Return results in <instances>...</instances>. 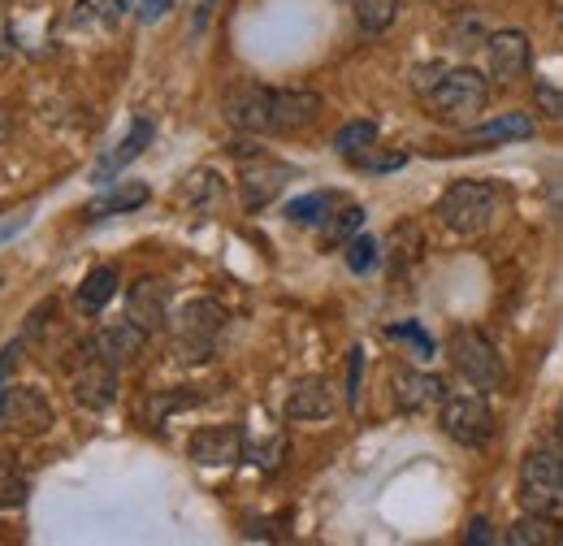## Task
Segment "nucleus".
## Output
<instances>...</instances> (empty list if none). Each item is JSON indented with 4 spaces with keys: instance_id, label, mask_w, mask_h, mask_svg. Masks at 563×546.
Returning <instances> with one entry per match:
<instances>
[{
    "instance_id": "nucleus-1",
    "label": "nucleus",
    "mask_w": 563,
    "mask_h": 546,
    "mask_svg": "<svg viewBox=\"0 0 563 546\" xmlns=\"http://www.w3.org/2000/svg\"><path fill=\"white\" fill-rule=\"evenodd\" d=\"M516 499L525 512H542V516L563 521V443H538L520 460Z\"/></svg>"
},
{
    "instance_id": "nucleus-2",
    "label": "nucleus",
    "mask_w": 563,
    "mask_h": 546,
    "mask_svg": "<svg viewBox=\"0 0 563 546\" xmlns=\"http://www.w3.org/2000/svg\"><path fill=\"white\" fill-rule=\"evenodd\" d=\"M225 308L217 299H191L178 308V317L169 321V347H174V360L183 364H205L217 351V339L225 330Z\"/></svg>"
},
{
    "instance_id": "nucleus-3",
    "label": "nucleus",
    "mask_w": 563,
    "mask_h": 546,
    "mask_svg": "<svg viewBox=\"0 0 563 546\" xmlns=\"http://www.w3.org/2000/svg\"><path fill=\"white\" fill-rule=\"evenodd\" d=\"M424 105L442 122H477V113H486V105H490V83L473 66L446 69L438 78V87L424 96Z\"/></svg>"
},
{
    "instance_id": "nucleus-4",
    "label": "nucleus",
    "mask_w": 563,
    "mask_h": 546,
    "mask_svg": "<svg viewBox=\"0 0 563 546\" xmlns=\"http://www.w3.org/2000/svg\"><path fill=\"white\" fill-rule=\"evenodd\" d=\"M494 208H498V192L490 183H477V178H464V183H451L438 200V221L451 230V234H482L490 226Z\"/></svg>"
},
{
    "instance_id": "nucleus-5",
    "label": "nucleus",
    "mask_w": 563,
    "mask_h": 546,
    "mask_svg": "<svg viewBox=\"0 0 563 546\" xmlns=\"http://www.w3.org/2000/svg\"><path fill=\"white\" fill-rule=\"evenodd\" d=\"M438 425L460 447H486L494 438V412L477 386L473 391H446V400L438 404Z\"/></svg>"
},
{
    "instance_id": "nucleus-6",
    "label": "nucleus",
    "mask_w": 563,
    "mask_h": 546,
    "mask_svg": "<svg viewBox=\"0 0 563 546\" xmlns=\"http://www.w3.org/2000/svg\"><path fill=\"white\" fill-rule=\"evenodd\" d=\"M446 356H451V364H455V373L468 382V386H477V391H494L498 382H503V356H498V347H494L482 330H455L451 339H446Z\"/></svg>"
},
{
    "instance_id": "nucleus-7",
    "label": "nucleus",
    "mask_w": 563,
    "mask_h": 546,
    "mask_svg": "<svg viewBox=\"0 0 563 546\" xmlns=\"http://www.w3.org/2000/svg\"><path fill=\"white\" fill-rule=\"evenodd\" d=\"M221 113L234 131H247V135H265L269 131V113H274V87L256 83V78H239L225 100H221Z\"/></svg>"
},
{
    "instance_id": "nucleus-8",
    "label": "nucleus",
    "mask_w": 563,
    "mask_h": 546,
    "mask_svg": "<svg viewBox=\"0 0 563 546\" xmlns=\"http://www.w3.org/2000/svg\"><path fill=\"white\" fill-rule=\"evenodd\" d=\"M243 451H247V438H243L239 425H205L187 443V456L200 469H230V465L243 460Z\"/></svg>"
},
{
    "instance_id": "nucleus-9",
    "label": "nucleus",
    "mask_w": 563,
    "mask_h": 546,
    "mask_svg": "<svg viewBox=\"0 0 563 546\" xmlns=\"http://www.w3.org/2000/svg\"><path fill=\"white\" fill-rule=\"evenodd\" d=\"M0 421H4L13 434L35 438V434H48V425H53V404H48V395L35 391V386H9L4 400H0Z\"/></svg>"
},
{
    "instance_id": "nucleus-10",
    "label": "nucleus",
    "mask_w": 563,
    "mask_h": 546,
    "mask_svg": "<svg viewBox=\"0 0 563 546\" xmlns=\"http://www.w3.org/2000/svg\"><path fill=\"white\" fill-rule=\"evenodd\" d=\"M74 400L87 412H104L118 400V369L109 360H100L91 351V342H87V356H82V364L74 373Z\"/></svg>"
},
{
    "instance_id": "nucleus-11",
    "label": "nucleus",
    "mask_w": 563,
    "mask_h": 546,
    "mask_svg": "<svg viewBox=\"0 0 563 546\" xmlns=\"http://www.w3.org/2000/svg\"><path fill=\"white\" fill-rule=\"evenodd\" d=\"M290 178H295V170H290V165H282V161H269V156L247 161V165H243V174H239L243 208H247V212H256V208H265L269 200H278L282 187H286Z\"/></svg>"
},
{
    "instance_id": "nucleus-12",
    "label": "nucleus",
    "mask_w": 563,
    "mask_h": 546,
    "mask_svg": "<svg viewBox=\"0 0 563 546\" xmlns=\"http://www.w3.org/2000/svg\"><path fill=\"white\" fill-rule=\"evenodd\" d=\"M325 100L317 91H303V87H282L274 91V113H269V131L274 135H295V131H308L317 118H321Z\"/></svg>"
},
{
    "instance_id": "nucleus-13",
    "label": "nucleus",
    "mask_w": 563,
    "mask_h": 546,
    "mask_svg": "<svg viewBox=\"0 0 563 546\" xmlns=\"http://www.w3.org/2000/svg\"><path fill=\"white\" fill-rule=\"evenodd\" d=\"M486 62H490V78L516 83L533 66V44H529L525 31H494L486 40Z\"/></svg>"
},
{
    "instance_id": "nucleus-14",
    "label": "nucleus",
    "mask_w": 563,
    "mask_h": 546,
    "mask_svg": "<svg viewBox=\"0 0 563 546\" xmlns=\"http://www.w3.org/2000/svg\"><path fill=\"white\" fill-rule=\"evenodd\" d=\"M143 347H147V330L135 326L131 317H126V321H113V326H100L96 339H91V351H96L100 360H109L118 373L131 369V364H140Z\"/></svg>"
},
{
    "instance_id": "nucleus-15",
    "label": "nucleus",
    "mask_w": 563,
    "mask_h": 546,
    "mask_svg": "<svg viewBox=\"0 0 563 546\" xmlns=\"http://www.w3.org/2000/svg\"><path fill=\"white\" fill-rule=\"evenodd\" d=\"M126 317L143 326L147 335L165 330L169 326V286L161 277H140L131 291H126Z\"/></svg>"
},
{
    "instance_id": "nucleus-16",
    "label": "nucleus",
    "mask_w": 563,
    "mask_h": 546,
    "mask_svg": "<svg viewBox=\"0 0 563 546\" xmlns=\"http://www.w3.org/2000/svg\"><path fill=\"white\" fill-rule=\"evenodd\" d=\"M152 139H156V122H152L147 113H140V118L131 122V135L122 139V143H118L109 156H100V161H96L91 183H96V187H109V178H113V174H122V170H126V165L140 156L143 148H152Z\"/></svg>"
},
{
    "instance_id": "nucleus-17",
    "label": "nucleus",
    "mask_w": 563,
    "mask_h": 546,
    "mask_svg": "<svg viewBox=\"0 0 563 546\" xmlns=\"http://www.w3.org/2000/svg\"><path fill=\"white\" fill-rule=\"evenodd\" d=\"M286 421H325L334 416V386L330 378H299L286 395Z\"/></svg>"
},
{
    "instance_id": "nucleus-18",
    "label": "nucleus",
    "mask_w": 563,
    "mask_h": 546,
    "mask_svg": "<svg viewBox=\"0 0 563 546\" xmlns=\"http://www.w3.org/2000/svg\"><path fill=\"white\" fill-rule=\"evenodd\" d=\"M442 400H446V382L442 378L421 373V369H399L395 373V408L399 412L438 408Z\"/></svg>"
},
{
    "instance_id": "nucleus-19",
    "label": "nucleus",
    "mask_w": 563,
    "mask_h": 546,
    "mask_svg": "<svg viewBox=\"0 0 563 546\" xmlns=\"http://www.w3.org/2000/svg\"><path fill=\"white\" fill-rule=\"evenodd\" d=\"M152 200V192H147V183H109V192L100 196V200H91V205L82 208V217L87 221H104V217H113V212H135Z\"/></svg>"
},
{
    "instance_id": "nucleus-20",
    "label": "nucleus",
    "mask_w": 563,
    "mask_h": 546,
    "mask_svg": "<svg viewBox=\"0 0 563 546\" xmlns=\"http://www.w3.org/2000/svg\"><path fill=\"white\" fill-rule=\"evenodd\" d=\"M507 543H511V546H555V543H563L560 516L525 512V516H520V521L507 529Z\"/></svg>"
},
{
    "instance_id": "nucleus-21",
    "label": "nucleus",
    "mask_w": 563,
    "mask_h": 546,
    "mask_svg": "<svg viewBox=\"0 0 563 546\" xmlns=\"http://www.w3.org/2000/svg\"><path fill=\"white\" fill-rule=\"evenodd\" d=\"M118 295V270L113 265H96V270L82 277V286H78V308L87 313V317H96V313H104V304Z\"/></svg>"
},
{
    "instance_id": "nucleus-22",
    "label": "nucleus",
    "mask_w": 563,
    "mask_h": 546,
    "mask_svg": "<svg viewBox=\"0 0 563 546\" xmlns=\"http://www.w3.org/2000/svg\"><path fill=\"white\" fill-rule=\"evenodd\" d=\"M126 18V0H74V26L82 31H113Z\"/></svg>"
},
{
    "instance_id": "nucleus-23",
    "label": "nucleus",
    "mask_w": 563,
    "mask_h": 546,
    "mask_svg": "<svg viewBox=\"0 0 563 546\" xmlns=\"http://www.w3.org/2000/svg\"><path fill=\"white\" fill-rule=\"evenodd\" d=\"M533 118L529 113H503V118H494V122H482V127H473V139L477 143H507V139H533Z\"/></svg>"
},
{
    "instance_id": "nucleus-24",
    "label": "nucleus",
    "mask_w": 563,
    "mask_h": 546,
    "mask_svg": "<svg viewBox=\"0 0 563 546\" xmlns=\"http://www.w3.org/2000/svg\"><path fill=\"white\" fill-rule=\"evenodd\" d=\"M334 208H339L334 192H308V196H299V200L286 205V221H295V226H321V221H330Z\"/></svg>"
},
{
    "instance_id": "nucleus-25",
    "label": "nucleus",
    "mask_w": 563,
    "mask_h": 546,
    "mask_svg": "<svg viewBox=\"0 0 563 546\" xmlns=\"http://www.w3.org/2000/svg\"><path fill=\"white\" fill-rule=\"evenodd\" d=\"M221 196H225V187H221V178L212 170H196V174L183 178V200L196 208V212H209Z\"/></svg>"
},
{
    "instance_id": "nucleus-26",
    "label": "nucleus",
    "mask_w": 563,
    "mask_h": 546,
    "mask_svg": "<svg viewBox=\"0 0 563 546\" xmlns=\"http://www.w3.org/2000/svg\"><path fill=\"white\" fill-rule=\"evenodd\" d=\"M352 13H355V22H360V31L382 35V31L399 18V0H352Z\"/></svg>"
},
{
    "instance_id": "nucleus-27",
    "label": "nucleus",
    "mask_w": 563,
    "mask_h": 546,
    "mask_svg": "<svg viewBox=\"0 0 563 546\" xmlns=\"http://www.w3.org/2000/svg\"><path fill=\"white\" fill-rule=\"evenodd\" d=\"M31 494V478L13 456H0V507H22Z\"/></svg>"
},
{
    "instance_id": "nucleus-28",
    "label": "nucleus",
    "mask_w": 563,
    "mask_h": 546,
    "mask_svg": "<svg viewBox=\"0 0 563 546\" xmlns=\"http://www.w3.org/2000/svg\"><path fill=\"white\" fill-rule=\"evenodd\" d=\"M364 217H368V212H364L360 205H347V208H339V212H330L321 243H325V248H334V243H347V239H355V234H360V226H364Z\"/></svg>"
},
{
    "instance_id": "nucleus-29",
    "label": "nucleus",
    "mask_w": 563,
    "mask_h": 546,
    "mask_svg": "<svg viewBox=\"0 0 563 546\" xmlns=\"http://www.w3.org/2000/svg\"><path fill=\"white\" fill-rule=\"evenodd\" d=\"M377 143V122H368V118H360V122H347L339 135H334V152H343V156H360L364 148H373Z\"/></svg>"
},
{
    "instance_id": "nucleus-30",
    "label": "nucleus",
    "mask_w": 563,
    "mask_h": 546,
    "mask_svg": "<svg viewBox=\"0 0 563 546\" xmlns=\"http://www.w3.org/2000/svg\"><path fill=\"white\" fill-rule=\"evenodd\" d=\"M377 256H382V248H377L373 234H355V239H347V270L352 273H368L373 265H377Z\"/></svg>"
},
{
    "instance_id": "nucleus-31",
    "label": "nucleus",
    "mask_w": 563,
    "mask_h": 546,
    "mask_svg": "<svg viewBox=\"0 0 563 546\" xmlns=\"http://www.w3.org/2000/svg\"><path fill=\"white\" fill-rule=\"evenodd\" d=\"M533 105L542 109V118L563 122V87H555V83H538V87H533Z\"/></svg>"
},
{
    "instance_id": "nucleus-32",
    "label": "nucleus",
    "mask_w": 563,
    "mask_h": 546,
    "mask_svg": "<svg viewBox=\"0 0 563 546\" xmlns=\"http://www.w3.org/2000/svg\"><path fill=\"white\" fill-rule=\"evenodd\" d=\"M191 404H200V395H152L147 400V416H152V425H161L169 412L191 408Z\"/></svg>"
},
{
    "instance_id": "nucleus-33",
    "label": "nucleus",
    "mask_w": 563,
    "mask_h": 546,
    "mask_svg": "<svg viewBox=\"0 0 563 546\" xmlns=\"http://www.w3.org/2000/svg\"><path fill=\"white\" fill-rule=\"evenodd\" d=\"M386 335H390V339L412 342V347H417V356H433V339L424 335L417 321H404V326H386Z\"/></svg>"
},
{
    "instance_id": "nucleus-34",
    "label": "nucleus",
    "mask_w": 563,
    "mask_h": 546,
    "mask_svg": "<svg viewBox=\"0 0 563 546\" xmlns=\"http://www.w3.org/2000/svg\"><path fill=\"white\" fill-rule=\"evenodd\" d=\"M360 373H364V351L352 347V356H347V408H360Z\"/></svg>"
},
{
    "instance_id": "nucleus-35",
    "label": "nucleus",
    "mask_w": 563,
    "mask_h": 546,
    "mask_svg": "<svg viewBox=\"0 0 563 546\" xmlns=\"http://www.w3.org/2000/svg\"><path fill=\"white\" fill-rule=\"evenodd\" d=\"M135 9H140V22H161L174 9V0H135Z\"/></svg>"
},
{
    "instance_id": "nucleus-36",
    "label": "nucleus",
    "mask_w": 563,
    "mask_h": 546,
    "mask_svg": "<svg viewBox=\"0 0 563 546\" xmlns=\"http://www.w3.org/2000/svg\"><path fill=\"white\" fill-rule=\"evenodd\" d=\"M442 74H446V66H421L417 69V78H412V87H417L421 96H429V91L438 87V78H442Z\"/></svg>"
},
{
    "instance_id": "nucleus-37",
    "label": "nucleus",
    "mask_w": 563,
    "mask_h": 546,
    "mask_svg": "<svg viewBox=\"0 0 563 546\" xmlns=\"http://www.w3.org/2000/svg\"><path fill=\"white\" fill-rule=\"evenodd\" d=\"M464 543H477V546L494 543V534H490V521H482V516H477V521H473V525H468V538H464Z\"/></svg>"
},
{
    "instance_id": "nucleus-38",
    "label": "nucleus",
    "mask_w": 563,
    "mask_h": 546,
    "mask_svg": "<svg viewBox=\"0 0 563 546\" xmlns=\"http://www.w3.org/2000/svg\"><path fill=\"white\" fill-rule=\"evenodd\" d=\"M13 360H18V342H9V347L0 351V400H4V391H9V386H4V378H9V369H13Z\"/></svg>"
},
{
    "instance_id": "nucleus-39",
    "label": "nucleus",
    "mask_w": 563,
    "mask_h": 546,
    "mask_svg": "<svg viewBox=\"0 0 563 546\" xmlns=\"http://www.w3.org/2000/svg\"><path fill=\"white\" fill-rule=\"evenodd\" d=\"M4 44H9V31H4V18H0V57H4V53H9V48H4Z\"/></svg>"
},
{
    "instance_id": "nucleus-40",
    "label": "nucleus",
    "mask_w": 563,
    "mask_h": 546,
    "mask_svg": "<svg viewBox=\"0 0 563 546\" xmlns=\"http://www.w3.org/2000/svg\"><path fill=\"white\" fill-rule=\"evenodd\" d=\"M555 429H560V438H563V404H560V412H555Z\"/></svg>"
}]
</instances>
